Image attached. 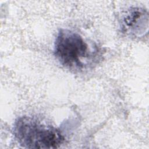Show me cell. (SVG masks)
Listing matches in <instances>:
<instances>
[{
  "mask_svg": "<svg viewBox=\"0 0 149 149\" xmlns=\"http://www.w3.org/2000/svg\"><path fill=\"white\" fill-rule=\"evenodd\" d=\"M13 132L19 143L29 148H58L64 140L58 129L29 116L16 120Z\"/></svg>",
  "mask_w": 149,
  "mask_h": 149,
  "instance_id": "cell-1",
  "label": "cell"
},
{
  "mask_svg": "<svg viewBox=\"0 0 149 149\" xmlns=\"http://www.w3.org/2000/svg\"><path fill=\"white\" fill-rule=\"evenodd\" d=\"M56 58L61 64L70 68L80 69L89 56L87 43L77 33L61 29L56 38L54 47Z\"/></svg>",
  "mask_w": 149,
  "mask_h": 149,
  "instance_id": "cell-2",
  "label": "cell"
}]
</instances>
